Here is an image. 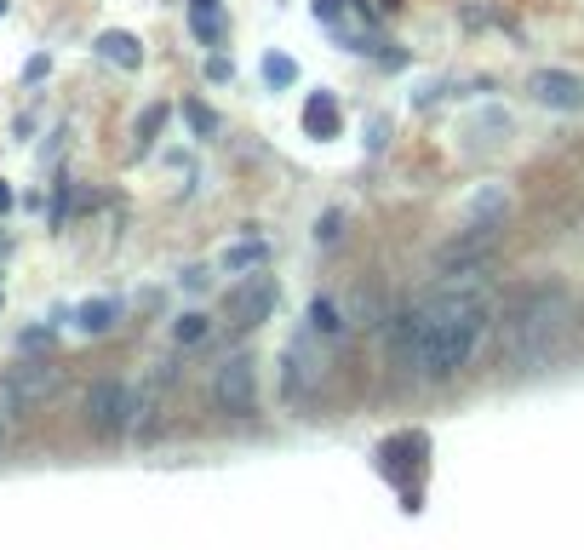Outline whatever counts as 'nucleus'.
<instances>
[{
    "mask_svg": "<svg viewBox=\"0 0 584 550\" xmlns=\"http://www.w3.org/2000/svg\"><path fill=\"white\" fill-rule=\"evenodd\" d=\"M161 126H166V103H149V110L138 115V150H149V143H155Z\"/></svg>",
    "mask_w": 584,
    "mask_h": 550,
    "instance_id": "6ab92c4d",
    "label": "nucleus"
},
{
    "mask_svg": "<svg viewBox=\"0 0 584 550\" xmlns=\"http://www.w3.org/2000/svg\"><path fill=\"white\" fill-rule=\"evenodd\" d=\"M229 275H247V270H258V264H270V247L264 241H235V247H224V259H218Z\"/></svg>",
    "mask_w": 584,
    "mask_h": 550,
    "instance_id": "ddd939ff",
    "label": "nucleus"
},
{
    "mask_svg": "<svg viewBox=\"0 0 584 550\" xmlns=\"http://www.w3.org/2000/svg\"><path fill=\"white\" fill-rule=\"evenodd\" d=\"M189 24H195V35L212 47V40L224 35V29H218V0H189Z\"/></svg>",
    "mask_w": 584,
    "mask_h": 550,
    "instance_id": "2eb2a0df",
    "label": "nucleus"
},
{
    "mask_svg": "<svg viewBox=\"0 0 584 550\" xmlns=\"http://www.w3.org/2000/svg\"><path fill=\"white\" fill-rule=\"evenodd\" d=\"M184 115H189V126H195L201 138H218V115H212L207 103H184Z\"/></svg>",
    "mask_w": 584,
    "mask_h": 550,
    "instance_id": "aec40b11",
    "label": "nucleus"
},
{
    "mask_svg": "<svg viewBox=\"0 0 584 550\" xmlns=\"http://www.w3.org/2000/svg\"><path fill=\"white\" fill-rule=\"evenodd\" d=\"M40 344H52V333H47V327H29V333H24V350H40Z\"/></svg>",
    "mask_w": 584,
    "mask_h": 550,
    "instance_id": "b1692460",
    "label": "nucleus"
},
{
    "mask_svg": "<svg viewBox=\"0 0 584 550\" xmlns=\"http://www.w3.org/2000/svg\"><path fill=\"white\" fill-rule=\"evenodd\" d=\"M459 218H464V229H504V218H510V196L499 184H475L470 196L459 201Z\"/></svg>",
    "mask_w": 584,
    "mask_h": 550,
    "instance_id": "423d86ee",
    "label": "nucleus"
},
{
    "mask_svg": "<svg viewBox=\"0 0 584 550\" xmlns=\"http://www.w3.org/2000/svg\"><path fill=\"white\" fill-rule=\"evenodd\" d=\"M0 17H6V0H0Z\"/></svg>",
    "mask_w": 584,
    "mask_h": 550,
    "instance_id": "bb28decb",
    "label": "nucleus"
},
{
    "mask_svg": "<svg viewBox=\"0 0 584 550\" xmlns=\"http://www.w3.org/2000/svg\"><path fill=\"white\" fill-rule=\"evenodd\" d=\"M281 304V287H275V275H264V264L247 270V281L241 287H229V322L235 327H258V322H270V310Z\"/></svg>",
    "mask_w": 584,
    "mask_h": 550,
    "instance_id": "20e7f679",
    "label": "nucleus"
},
{
    "mask_svg": "<svg viewBox=\"0 0 584 550\" xmlns=\"http://www.w3.org/2000/svg\"><path fill=\"white\" fill-rule=\"evenodd\" d=\"M115 315H121V304H115V299H86V304L75 310V327L98 338V333H110V327H115Z\"/></svg>",
    "mask_w": 584,
    "mask_h": 550,
    "instance_id": "f8f14e48",
    "label": "nucleus"
},
{
    "mask_svg": "<svg viewBox=\"0 0 584 550\" xmlns=\"http://www.w3.org/2000/svg\"><path fill=\"white\" fill-rule=\"evenodd\" d=\"M52 385H58V373H52V367H40V362H35V367H12L6 390H0V407L24 413V407H35V401H47Z\"/></svg>",
    "mask_w": 584,
    "mask_h": 550,
    "instance_id": "6e6552de",
    "label": "nucleus"
},
{
    "mask_svg": "<svg viewBox=\"0 0 584 550\" xmlns=\"http://www.w3.org/2000/svg\"><path fill=\"white\" fill-rule=\"evenodd\" d=\"M315 241H338V213H327V218L315 224Z\"/></svg>",
    "mask_w": 584,
    "mask_h": 550,
    "instance_id": "5701e85b",
    "label": "nucleus"
},
{
    "mask_svg": "<svg viewBox=\"0 0 584 550\" xmlns=\"http://www.w3.org/2000/svg\"><path fill=\"white\" fill-rule=\"evenodd\" d=\"M92 52H98L103 63H115V69H138V63H143L138 35H126V29H103V35L92 40Z\"/></svg>",
    "mask_w": 584,
    "mask_h": 550,
    "instance_id": "9d476101",
    "label": "nucleus"
},
{
    "mask_svg": "<svg viewBox=\"0 0 584 550\" xmlns=\"http://www.w3.org/2000/svg\"><path fill=\"white\" fill-rule=\"evenodd\" d=\"M6 206H12V184H0V213H6Z\"/></svg>",
    "mask_w": 584,
    "mask_h": 550,
    "instance_id": "a878e982",
    "label": "nucleus"
},
{
    "mask_svg": "<svg viewBox=\"0 0 584 550\" xmlns=\"http://www.w3.org/2000/svg\"><path fill=\"white\" fill-rule=\"evenodd\" d=\"M527 92L545 103V110H561V115L584 110V80H579V75H568V69H538V75L527 80Z\"/></svg>",
    "mask_w": 584,
    "mask_h": 550,
    "instance_id": "0eeeda50",
    "label": "nucleus"
},
{
    "mask_svg": "<svg viewBox=\"0 0 584 550\" xmlns=\"http://www.w3.org/2000/svg\"><path fill=\"white\" fill-rule=\"evenodd\" d=\"M229 75H235L229 58H207V80H229Z\"/></svg>",
    "mask_w": 584,
    "mask_h": 550,
    "instance_id": "412c9836",
    "label": "nucleus"
},
{
    "mask_svg": "<svg viewBox=\"0 0 584 550\" xmlns=\"http://www.w3.org/2000/svg\"><path fill=\"white\" fill-rule=\"evenodd\" d=\"M315 17L321 24H338V0H315Z\"/></svg>",
    "mask_w": 584,
    "mask_h": 550,
    "instance_id": "393cba45",
    "label": "nucleus"
},
{
    "mask_svg": "<svg viewBox=\"0 0 584 550\" xmlns=\"http://www.w3.org/2000/svg\"><path fill=\"white\" fill-rule=\"evenodd\" d=\"M264 80H270V87H292V80H298V63H292L287 52H270V58H264Z\"/></svg>",
    "mask_w": 584,
    "mask_h": 550,
    "instance_id": "f3484780",
    "label": "nucleus"
},
{
    "mask_svg": "<svg viewBox=\"0 0 584 550\" xmlns=\"http://www.w3.org/2000/svg\"><path fill=\"white\" fill-rule=\"evenodd\" d=\"M212 401H218L224 413L247 418L258 407V373H252V355H229V362L218 367V378H212Z\"/></svg>",
    "mask_w": 584,
    "mask_h": 550,
    "instance_id": "39448f33",
    "label": "nucleus"
},
{
    "mask_svg": "<svg viewBox=\"0 0 584 550\" xmlns=\"http://www.w3.org/2000/svg\"><path fill=\"white\" fill-rule=\"evenodd\" d=\"M86 425L98 436H121L126 425H149V401L138 390H126L121 378H98L86 390Z\"/></svg>",
    "mask_w": 584,
    "mask_h": 550,
    "instance_id": "7ed1b4c3",
    "label": "nucleus"
},
{
    "mask_svg": "<svg viewBox=\"0 0 584 550\" xmlns=\"http://www.w3.org/2000/svg\"><path fill=\"white\" fill-rule=\"evenodd\" d=\"M201 338H207V315L201 310H189V315H178V322H172V344H201Z\"/></svg>",
    "mask_w": 584,
    "mask_h": 550,
    "instance_id": "dca6fc26",
    "label": "nucleus"
},
{
    "mask_svg": "<svg viewBox=\"0 0 584 550\" xmlns=\"http://www.w3.org/2000/svg\"><path fill=\"white\" fill-rule=\"evenodd\" d=\"M561 333H568V292L561 287H533L504 315V355L515 367H538V362H550Z\"/></svg>",
    "mask_w": 584,
    "mask_h": 550,
    "instance_id": "f03ea898",
    "label": "nucleus"
},
{
    "mask_svg": "<svg viewBox=\"0 0 584 550\" xmlns=\"http://www.w3.org/2000/svg\"><path fill=\"white\" fill-rule=\"evenodd\" d=\"M338 126H344V115H338V98H333V92H315V98L304 103V132L327 143V138H338Z\"/></svg>",
    "mask_w": 584,
    "mask_h": 550,
    "instance_id": "9b49d317",
    "label": "nucleus"
},
{
    "mask_svg": "<svg viewBox=\"0 0 584 550\" xmlns=\"http://www.w3.org/2000/svg\"><path fill=\"white\" fill-rule=\"evenodd\" d=\"M482 333H487V287L475 281V270H459L396 322V355L413 362L424 378H452L475 355Z\"/></svg>",
    "mask_w": 584,
    "mask_h": 550,
    "instance_id": "f257e3e1",
    "label": "nucleus"
},
{
    "mask_svg": "<svg viewBox=\"0 0 584 550\" xmlns=\"http://www.w3.org/2000/svg\"><path fill=\"white\" fill-rule=\"evenodd\" d=\"M464 132H470L475 143H499V138H510V115H504V110H482V115L464 126Z\"/></svg>",
    "mask_w": 584,
    "mask_h": 550,
    "instance_id": "4468645a",
    "label": "nucleus"
},
{
    "mask_svg": "<svg viewBox=\"0 0 584 550\" xmlns=\"http://www.w3.org/2000/svg\"><path fill=\"white\" fill-rule=\"evenodd\" d=\"M338 327H344V322H338V304H333V299H315V304H310V333H327V338H333Z\"/></svg>",
    "mask_w": 584,
    "mask_h": 550,
    "instance_id": "a211bd4d",
    "label": "nucleus"
},
{
    "mask_svg": "<svg viewBox=\"0 0 584 550\" xmlns=\"http://www.w3.org/2000/svg\"><path fill=\"white\" fill-rule=\"evenodd\" d=\"M499 247V229H464L459 241H447L441 252H436V270L441 275H459V270H475L487 259V252Z\"/></svg>",
    "mask_w": 584,
    "mask_h": 550,
    "instance_id": "1a4fd4ad",
    "label": "nucleus"
},
{
    "mask_svg": "<svg viewBox=\"0 0 584 550\" xmlns=\"http://www.w3.org/2000/svg\"><path fill=\"white\" fill-rule=\"evenodd\" d=\"M47 69H52L47 58H29V63H24V80H29V87H35V80H47Z\"/></svg>",
    "mask_w": 584,
    "mask_h": 550,
    "instance_id": "4be33fe9",
    "label": "nucleus"
}]
</instances>
